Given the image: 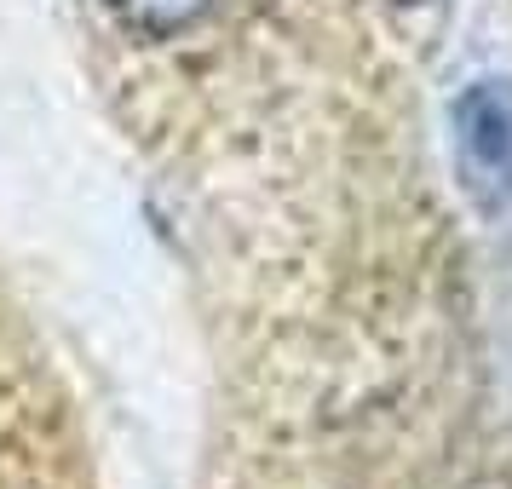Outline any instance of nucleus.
<instances>
[{
    "label": "nucleus",
    "instance_id": "nucleus-1",
    "mask_svg": "<svg viewBox=\"0 0 512 489\" xmlns=\"http://www.w3.org/2000/svg\"><path fill=\"white\" fill-rule=\"evenodd\" d=\"M455 144H461L466 179L489 196H512V87L478 81L455 104Z\"/></svg>",
    "mask_w": 512,
    "mask_h": 489
},
{
    "label": "nucleus",
    "instance_id": "nucleus-2",
    "mask_svg": "<svg viewBox=\"0 0 512 489\" xmlns=\"http://www.w3.org/2000/svg\"><path fill=\"white\" fill-rule=\"evenodd\" d=\"M208 6L213 0H110V12H116L127 29H139V35H179V29L196 24Z\"/></svg>",
    "mask_w": 512,
    "mask_h": 489
}]
</instances>
